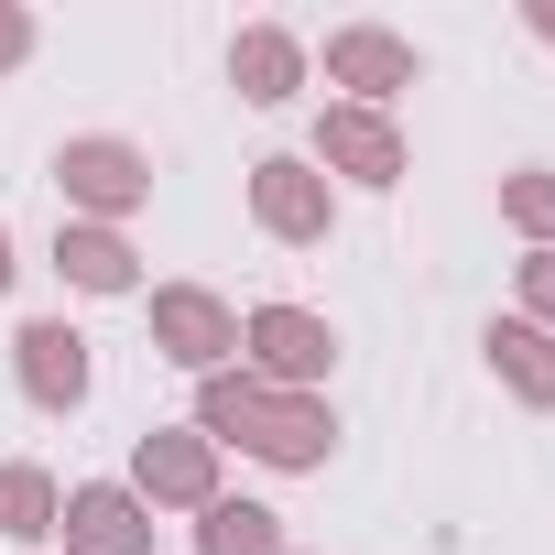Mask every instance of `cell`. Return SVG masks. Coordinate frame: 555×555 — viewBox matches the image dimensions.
<instances>
[{
    "label": "cell",
    "instance_id": "1",
    "mask_svg": "<svg viewBox=\"0 0 555 555\" xmlns=\"http://www.w3.org/2000/svg\"><path fill=\"white\" fill-rule=\"evenodd\" d=\"M196 436L207 447H250L261 468H327L338 414H327V392H272L250 371H207L196 382Z\"/></svg>",
    "mask_w": 555,
    "mask_h": 555
},
{
    "label": "cell",
    "instance_id": "2",
    "mask_svg": "<svg viewBox=\"0 0 555 555\" xmlns=\"http://www.w3.org/2000/svg\"><path fill=\"white\" fill-rule=\"evenodd\" d=\"M55 185H66V218L120 229L131 207H153V153L120 131H77V142H55Z\"/></svg>",
    "mask_w": 555,
    "mask_h": 555
},
{
    "label": "cell",
    "instance_id": "3",
    "mask_svg": "<svg viewBox=\"0 0 555 555\" xmlns=\"http://www.w3.org/2000/svg\"><path fill=\"white\" fill-rule=\"evenodd\" d=\"M240 371L272 382V392H317L338 371V327L317 306H250L240 317Z\"/></svg>",
    "mask_w": 555,
    "mask_h": 555
},
{
    "label": "cell",
    "instance_id": "4",
    "mask_svg": "<svg viewBox=\"0 0 555 555\" xmlns=\"http://www.w3.org/2000/svg\"><path fill=\"white\" fill-rule=\"evenodd\" d=\"M142 512H207L218 501V447L196 436V425H153L142 447H131V479H120Z\"/></svg>",
    "mask_w": 555,
    "mask_h": 555
},
{
    "label": "cell",
    "instance_id": "5",
    "mask_svg": "<svg viewBox=\"0 0 555 555\" xmlns=\"http://www.w3.org/2000/svg\"><path fill=\"white\" fill-rule=\"evenodd\" d=\"M250 218L284 240V250H317V240L338 229V185H327L306 153H261V164H250Z\"/></svg>",
    "mask_w": 555,
    "mask_h": 555
},
{
    "label": "cell",
    "instance_id": "6",
    "mask_svg": "<svg viewBox=\"0 0 555 555\" xmlns=\"http://www.w3.org/2000/svg\"><path fill=\"white\" fill-rule=\"evenodd\" d=\"M153 349L207 382V371H229V349H240V306L207 295V284H153Z\"/></svg>",
    "mask_w": 555,
    "mask_h": 555
},
{
    "label": "cell",
    "instance_id": "7",
    "mask_svg": "<svg viewBox=\"0 0 555 555\" xmlns=\"http://www.w3.org/2000/svg\"><path fill=\"white\" fill-rule=\"evenodd\" d=\"M317 175H349V185H403V131H392V109H360V99H338L327 120H317V153H306Z\"/></svg>",
    "mask_w": 555,
    "mask_h": 555
},
{
    "label": "cell",
    "instance_id": "8",
    "mask_svg": "<svg viewBox=\"0 0 555 555\" xmlns=\"http://www.w3.org/2000/svg\"><path fill=\"white\" fill-rule=\"evenodd\" d=\"M12 371H23V392H34V414H77L88 403V338L66 327V317H34L23 338H12Z\"/></svg>",
    "mask_w": 555,
    "mask_h": 555
},
{
    "label": "cell",
    "instance_id": "9",
    "mask_svg": "<svg viewBox=\"0 0 555 555\" xmlns=\"http://www.w3.org/2000/svg\"><path fill=\"white\" fill-rule=\"evenodd\" d=\"M55 533H66V555H153V512H142L120 479H88V490H66Z\"/></svg>",
    "mask_w": 555,
    "mask_h": 555
},
{
    "label": "cell",
    "instance_id": "10",
    "mask_svg": "<svg viewBox=\"0 0 555 555\" xmlns=\"http://www.w3.org/2000/svg\"><path fill=\"white\" fill-rule=\"evenodd\" d=\"M414 66H425V55H414L392 23H338V34H327V77L360 88V109H382L392 88H414Z\"/></svg>",
    "mask_w": 555,
    "mask_h": 555
},
{
    "label": "cell",
    "instance_id": "11",
    "mask_svg": "<svg viewBox=\"0 0 555 555\" xmlns=\"http://www.w3.org/2000/svg\"><path fill=\"white\" fill-rule=\"evenodd\" d=\"M55 272H66L77 295H142V250L120 229H99V218H66L55 229Z\"/></svg>",
    "mask_w": 555,
    "mask_h": 555
},
{
    "label": "cell",
    "instance_id": "12",
    "mask_svg": "<svg viewBox=\"0 0 555 555\" xmlns=\"http://www.w3.org/2000/svg\"><path fill=\"white\" fill-rule=\"evenodd\" d=\"M229 88H240L250 109H284V99L306 88V44H295V34H272V23H250V34L229 44Z\"/></svg>",
    "mask_w": 555,
    "mask_h": 555
},
{
    "label": "cell",
    "instance_id": "13",
    "mask_svg": "<svg viewBox=\"0 0 555 555\" xmlns=\"http://www.w3.org/2000/svg\"><path fill=\"white\" fill-rule=\"evenodd\" d=\"M479 349H490V371H501V392H512V403L555 414V338H544L533 317H501V327H490Z\"/></svg>",
    "mask_w": 555,
    "mask_h": 555
},
{
    "label": "cell",
    "instance_id": "14",
    "mask_svg": "<svg viewBox=\"0 0 555 555\" xmlns=\"http://www.w3.org/2000/svg\"><path fill=\"white\" fill-rule=\"evenodd\" d=\"M55 512H66L55 468H34V457L0 468V544H44V533H55Z\"/></svg>",
    "mask_w": 555,
    "mask_h": 555
},
{
    "label": "cell",
    "instance_id": "15",
    "mask_svg": "<svg viewBox=\"0 0 555 555\" xmlns=\"http://www.w3.org/2000/svg\"><path fill=\"white\" fill-rule=\"evenodd\" d=\"M196 555H284V512H261V501H207L196 512Z\"/></svg>",
    "mask_w": 555,
    "mask_h": 555
},
{
    "label": "cell",
    "instance_id": "16",
    "mask_svg": "<svg viewBox=\"0 0 555 555\" xmlns=\"http://www.w3.org/2000/svg\"><path fill=\"white\" fill-rule=\"evenodd\" d=\"M501 218L533 240V250H555V175L544 164H522V175H501Z\"/></svg>",
    "mask_w": 555,
    "mask_h": 555
},
{
    "label": "cell",
    "instance_id": "17",
    "mask_svg": "<svg viewBox=\"0 0 555 555\" xmlns=\"http://www.w3.org/2000/svg\"><path fill=\"white\" fill-rule=\"evenodd\" d=\"M512 284H522V317L555 338V250H522V261H512Z\"/></svg>",
    "mask_w": 555,
    "mask_h": 555
},
{
    "label": "cell",
    "instance_id": "18",
    "mask_svg": "<svg viewBox=\"0 0 555 555\" xmlns=\"http://www.w3.org/2000/svg\"><path fill=\"white\" fill-rule=\"evenodd\" d=\"M34 55V12H12V0H0V66H23Z\"/></svg>",
    "mask_w": 555,
    "mask_h": 555
},
{
    "label": "cell",
    "instance_id": "19",
    "mask_svg": "<svg viewBox=\"0 0 555 555\" xmlns=\"http://www.w3.org/2000/svg\"><path fill=\"white\" fill-rule=\"evenodd\" d=\"M12 272H23V261H12V218H0V295H12Z\"/></svg>",
    "mask_w": 555,
    "mask_h": 555
},
{
    "label": "cell",
    "instance_id": "20",
    "mask_svg": "<svg viewBox=\"0 0 555 555\" xmlns=\"http://www.w3.org/2000/svg\"><path fill=\"white\" fill-rule=\"evenodd\" d=\"M522 23H533V34H544V44H555V0H533V12H522Z\"/></svg>",
    "mask_w": 555,
    "mask_h": 555
},
{
    "label": "cell",
    "instance_id": "21",
    "mask_svg": "<svg viewBox=\"0 0 555 555\" xmlns=\"http://www.w3.org/2000/svg\"><path fill=\"white\" fill-rule=\"evenodd\" d=\"M284 555H295V544H284Z\"/></svg>",
    "mask_w": 555,
    "mask_h": 555
}]
</instances>
